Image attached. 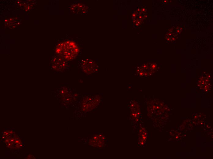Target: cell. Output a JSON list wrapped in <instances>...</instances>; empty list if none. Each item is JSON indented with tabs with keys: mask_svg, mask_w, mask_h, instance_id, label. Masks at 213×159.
Returning <instances> with one entry per match:
<instances>
[{
	"mask_svg": "<svg viewBox=\"0 0 213 159\" xmlns=\"http://www.w3.org/2000/svg\"><path fill=\"white\" fill-rule=\"evenodd\" d=\"M56 53L67 61L73 60L79 52L78 44L75 41L66 40L60 42L55 49Z\"/></svg>",
	"mask_w": 213,
	"mask_h": 159,
	"instance_id": "cell-1",
	"label": "cell"
},
{
	"mask_svg": "<svg viewBox=\"0 0 213 159\" xmlns=\"http://www.w3.org/2000/svg\"><path fill=\"white\" fill-rule=\"evenodd\" d=\"M79 66L83 73L89 74L95 72L97 70L95 61L90 59H82L79 61Z\"/></svg>",
	"mask_w": 213,
	"mask_h": 159,
	"instance_id": "cell-2",
	"label": "cell"
},
{
	"mask_svg": "<svg viewBox=\"0 0 213 159\" xmlns=\"http://www.w3.org/2000/svg\"><path fill=\"white\" fill-rule=\"evenodd\" d=\"M52 67L55 70L61 72L68 69L69 67L67 61L57 55L51 59Z\"/></svg>",
	"mask_w": 213,
	"mask_h": 159,
	"instance_id": "cell-3",
	"label": "cell"
},
{
	"mask_svg": "<svg viewBox=\"0 0 213 159\" xmlns=\"http://www.w3.org/2000/svg\"><path fill=\"white\" fill-rule=\"evenodd\" d=\"M88 7L81 3L77 2L71 6V11L75 12V14H85L88 11Z\"/></svg>",
	"mask_w": 213,
	"mask_h": 159,
	"instance_id": "cell-4",
	"label": "cell"
},
{
	"mask_svg": "<svg viewBox=\"0 0 213 159\" xmlns=\"http://www.w3.org/2000/svg\"><path fill=\"white\" fill-rule=\"evenodd\" d=\"M132 16H133V17H135V16H136V14H134V13H133V14L132 15Z\"/></svg>",
	"mask_w": 213,
	"mask_h": 159,
	"instance_id": "cell-5",
	"label": "cell"
}]
</instances>
